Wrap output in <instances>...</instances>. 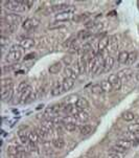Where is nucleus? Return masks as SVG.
Returning <instances> with one entry per match:
<instances>
[{
  "label": "nucleus",
  "instance_id": "37998d69",
  "mask_svg": "<svg viewBox=\"0 0 139 158\" xmlns=\"http://www.w3.org/2000/svg\"><path fill=\"white\" fill-rule=\"evenodd\" d=\"M64 127H65V129L67 130L68 132H73L76 130V123H66V125H64Z\"/></svg>",
  "mask_w": 139,
  "mask_h": 158
},
{
  "label": "nucleus",
  "instance_id": "5701e85b",
  "mask_svg": "<svg viewBox=\"0 0 139 158\" xmlns=\"http://www.w3.org/2000/svg\"><path fill=\"white\" fill-rule=\"evenodd\" d=\"M18 137H19L20 141H21L22 145H27V143H29V139H28V135L25 131H22V130H20L19 132H18Z\"/></svg>",
  "mask_w": 139,
  "mask_h": 158
},
{
  "label": "nucleus",
  "instance_id": "412c9836",
  "mask_svg": "<svg viewBox=\"0 0 139 158\" xmlns=\"http://www.w3.org/2000/svg\"><path fill=\"white\" fill-rule=\"evenodd\" d=\"M128 59H129V52L126 51V50H122L118 54V63L119 64H127Z\"/></svg>",
  "mask_w": 139,
  "mask_h": 158
},
{
  "label": "nucleus",
  "instance_id": "1a4fd4ad",
  "mask_svg": "<svg viewBox=\"0 0 139 158\" xmlns=\"http://www.w3.org/2000/svg\"><path fill=\"white\" fill-rule=\"evenodd\" d=\"M63 110L65 112H67L68 114H70V115H73L74 117L79 115V113L81 112V110L77 108L76 104H73V105H66V106L64 107Z\"/></svg>",
  "mask_w": 139,
  "mask_h": 158
},
{
  "label": "nucleus",
  "instance_id": "473e14b6",
  "mask_svg": "<svg viewBox=\"0 0 139 158\" xmlns=\"http://www.w3.org/2000/svg\"><path fill=\"white\" fill-rule=\"evenodd\" d=\"M67 24H65V22H54V23H51L48 26V29H59V28H63L65 27Z\"/></svg>",
  "mask_w": 139,
  "mask_h": 158
},
{
  "label": "nucleus",
  "instance_id": "393cba45",
  "mask_svg": "<svg viewBox=\"0 0 139 158\" xmlns=\"http://www.w3.org/2000/svg\"><path fill=\"white\" fill-rule=\"evenodd\" d=\"M102 85V90H104V92H111V91H113V86L111 85V83L108 81V80H105V81H102L101 83Z\"/></svg>",
  "mask_w": 139,
  "mask_h": 158
},
{
  "label": "nucleus",
  "instance_id": "b1692460",
  "mask_svg": "<svg viewBox=\"0 0 139 158\" xmlns=\"http://www.w3.org/2000/svg\"><path fill=\"white\" fill-rule=\"evenodd\" d=\"M28 139L29 141H31V143H38L39 140H40V136H39V134L37 133V131H29L28 133Z\"/></svg>",
  "mask_w": 139,
  "mask_h": 158
},
{
  "label": "nucleus",
  "instance_id": "cd10ccee",
  "mask_svg": "<svg viewBox=\"0 0 139 158\" xmlns=\"http://www.w3.org/2000/svg\"><path fill=\"white\" fill-rule=\"evenodd\" d=\"M121 117L122 120H126V122H133V120H135V114L131 111H126L122 113Z\"/></svg>",
  "mask_w": 139,
  "mask_h": 158
},
{
  "label": "nucleus",
  "instance_id": "20e7f679",
  "mask_svg": "<svg viewBox=\"0 0 139 158\" xmlns=\"http://www.w3.org/2000/svg\"><path fill=\"white\" fill-rule=\"evenodd\" d=\"M39 24H40V20H39L37 17L28 18V19L25 20V22L22 25V27H23L24 31H31V29H35L36 27H38Z\"/></svg>",
  "mask_w": 139,
  "mask_h": 158
},
{
  "label": "nucleus",
  "instance_id": "2f4dec72",
  "mask_svg": "<svg viewBox=\"0 0 139 158\" xmlns=\"http://www.w3.org/2000/svg\"><path fill=\"white\" fill-rule=\"evenodd\" d=\"M61 92H63L62 88H61L60 84H57V85L54 86L53 88L51 89V91H50V94L52 95V97H58V95L60 94Z\"/></svg>",
  "mask_w": 139,
  "mask_h": 158
},
{
  "label": "nucleus",
  "instance_id": "79ce46f5",
  "mask_svg": "<svg viewBox=\"0 0 139 158\" xmlns=\"http://www.w3.org/2000/svg\"><path fill=\"white\" fill-rule=\"evenodd\" d=\"M13 80L11 79H4L2 81V88H8V87H13Z\"/></svg>",
  "mask_w": 139,
  "mask_h": 158
},
{
  "label": "nucleus",
  "instance_id": "4c0bfd02",
  "mask_svg": "<svg viewBox=\"0 0 139 158\" xmlns=\"http://www.w3.org/2000/svg\"><path fill=\"white\" fill-rule=\"evenodd\" d=\"M129 130H130V132H131V133H134L135 135L139 136V125H138V123L129 126Z\"/></svg>",
  "mask_w": 139,
  "mask_h": 158
},
{
  "label": "nucleus",
  "instance_id": "ddd939ff",
  "mask_svg": "<svg viewBox=\"0 0 139 158\" xmlns=\"http://www.w3.org/2000/svg\"><path fill=\"white\" fill-rule=\"evenodd\" d=\"M74 86V80L72 79H68V77H65L62 82V90L63 92L65 91H69L73 88Z\"/></svg>",
  "mask_w": 139,
  "mask_h": 158
},
{
  "label": "nucleus",
  "instance_id": "a19ab883",
  "mask_svg": "<svg viewBox=\"0 0 139 158\" xmlns=\"http://www.w3.org/2000/svg\"><path fill=\"white\" fill-rule=\"evenodd\" d=\"M26 148H27V150H28L29 152H37V150H38L37 143H31V141H29V143H27V145H26Z\"/></svg>",
  "mask_w": 139,
  "mask_h": 158
},
{
  "label": "nucleus",
  "instance_id": "09e8293b",
  "mask_svg": "<svg viewBox=\"0 0 139 158\" xmlns=\"http://www.w3.org/2000/svg\"><path fill=\"white\" fill-rule=\"evenodd\" d=\"M25 6L28 8V10H31V8L34 6V1H28V0H26V1H25Z\"/></svg>",
  "mask_w": 139,
  "mask_h": 158
},
{
  "label": "nucleus",
  "instance_id": "4468645a",
  "mask_svg": "<svg viewBox=\"0 0 139 158\" xmlns=\"http://www.w3.org/2000/svg\"><path fill=\"white\" fill-rule=\"evenodd\" d=\"M110 39H111V37H109V36H104L102 38H101V40H99V51H102V50H105L108 47V45H109V43H110Z\"/></svg>",
  "mask_w": 139,
  "mask_h": 158
},
{
  "label": "nucleus",
  "instance_id": "7ed1b4c3",
  "mask_svg": "<svg viewBox=\"0 0 139 158\" xmlns=\"http://www.w3.org/2000/svg\"><path fill=\"white\" fill-rule=\"evenodd\" d=\"M5 8L12 12H23L25 10V1H6Z\"/></svg>",
  "mask_w": 139,
  "mask_h": 158
},
{
  "label": "nucleus",
  "instance_id": "aec40b11",
  "mask_svg": "<svg viewBox=\"0 0 139 158\" xmlns=\"http://www.w3.org/2000/svg\"><path fill=\"white\" fill-rule=\"evenodd\" d=\"M117 75L119 77V79L121 80V81H124V80L128 81V80L132 77V71L130 69H124V70H120V71L117 73Z\"/></svg>",
  "mask_w": 139,
  "mask_h": 158
},
{
  "label": "nucleus",
  "instance_id": "72a5a7b5",
  "mask_svg": "<svg viewBox=\"0 0 139 158\" xmlns=\"http://www.w3.org/2000/svg\"><path fill=\"white\" fill-rule=\"evenodd\" d=\"M77 120H79V122L86 123L89 120V114L85 111H81L79 113V115H77Z\"/></svg>",
  "mask_w": 139,
  "mask_h": 158
},
{
  "label": "nucleus",
  "instance_id": "4be33fe9",
  "mask_svg": "<svg viewBox=\"0 0 139 158\" xmlns=\"http://www.w3.org/2000/svg\"><path fill=\"white\" fill-rule=\"evenodd\" d=\"M37 133L39 134V136H40V138H42V139H46L47 137H48V135H49V131L46 129V128L43 127V126L41 125L40 127H39L38 129H37Z\"/></svg>",
  "mask_w": 139,
  "mask_h": 158
},
{
  "label": "nucleus",
  "instance_id": "a18cd8bd",
  "mask_svg": "<svg viewBox=\"0 0 139 158\" xmlns=\"http://www.w3.org/2000/svg\"><path fill=\"white\" fill-rule=\"evenodd\" d=\"M8 43H10V39H8V37L2 35V37H1V46L5 47L6 45H8Z\"/></svg>",
  "mask_w": 139,
  "mask_h": 158
},
{
  "label": "nucleus",
  "instance_id": "c9c22d12",
  "mask_svg": "<svg viewBox=\"0 0 139 158\" xmlns=\"http://www.w3.org/2000/svg\"><path fill=\"white\" fill-rule=\"evenodd\" d=\"M18 152H20V151H19V149H18L17 146H10L8 148V153L12 157L15 156L16 154H18Z\"/></svg>",
  "mask_w": 139,
  "mask_h": 158
},
{
  "label": "nucleus",
  "instance_id": "bb28decb",
  "mask_svg": "<svg viewBox=\"0 0 139 158\" xmlns=\"http://www.w3.org/2000/svg\"><path fill=\"white\" fill-rule=\"evenodd\" d=\"M92 126L90 125H83L79 127V133L82 135H89L92 132Z\"/></svg>",
  "mask_w": 139,
  "mask_h": 158
},
{
  "label": "nucleus",
  "instance_id": "49530a36",
  "mask_svg": "<svg viewBox=\"0 0 139 158\" xmlns=\"http://www.w3.org/2000/svg\"><path fill=\"white\" fill-rule=\"evenodd\" d=\"M73 39H69V40H67L66 42H64L63 43V47L64 48H67V49H70V47H71V45H72V43H73Z\"/></svg>",
  "mask_w": 139,
  "mask_h": 158
},
{
  "label": "nucleus",
  "instance_id": "f3484780",
  "mask_svg": "<svg viewBox=\"0 0 139 158\" xmlns=\"http://www.w3.org/2000/svg\"><path fill=\"white\" fill-rule=\"evenodd\" d=\"M77 63H79V69H81L82 73H85L87 71V67H88V62L86 61V59L84 58V54H82L79 59H77Z\"/></svg>",
  "mask_w": 139,
  "mask_h": 158
},
{
  "label": "nucleus",
  "instance_id": "f257e3e1",
  "mask_svg": "<svg viewBox=\"0 0 139 158\" xmlns=\"http://www.w3.org/2000/svg\"><path fill=\"white\" fill-rule=\"evenodd\" d=\"M104 66H105V59L102 58V54H97L93 60V67L91 74H99L101 72H104Z\"/></svg>",
  "mask_w": 139,
  "mask_h": 158
},
{
  "label": "nucleus",
  "instance_id": "6ab92c4d",
  "mask_svg": "<svg viewBox=\"0 0 139 158\" xmlns=\"http://www.w3.org/2000/svg\"><path fill=\"white\" fill-rule=\"evenodd\" d=\"M51 145L53 146L56 149H59V150H61V149H63L64 146H65V140H64L63 138H61V137H57V138L52 139Z\"/></svg>",
  "mask_w": 139,
  "mask_h": 158
},
{
  "label": "nucleus",
  "instance_id": "c85d7f7f",
  "mask_svg": "<svg viewBox=\"0 0 139 158\" xmlns=\"http://www.w3.org/2000/svg\"><path fill=\"white\" fill-rule=\"evenodd\" d=\"M64 74H65V77H68V79L76 80L77 77V75L73 72V70L69 67H66L65 69H64Z\"/></svg>",
  "mask_w": 139,
  "mask_h": 158
},
{
  "label": "nucleus",
  "instance_id": "f704fd0d",
  "mask_svg": "<svg viewBox=\"0 0 139 158\" xmlns=\"http://www.w3.org/2000/svg\"><path fill=\"white\" fill-rule=\"evenodd\" d=\"M79 97L77 95H69L68 97H66V103H67V105H73V104H76V102L79 100Z\"/></svg>",
  "mask_w": 139,
  "mask_h": 158
},
{
  "label": "nucleus",
  "instance_id": "864d4df0",
  "mask_svg": "<svg viewBox=\"0 0 139 158\" xmlns=\"http://www.w3.org/2000/svg\"><path fill=\"white\" fill-rule=\"evenodd\" d=\"M136 123H138V125H139V118H137V120H136Z\"/></svg>",
  "mask_w": 139,
  "mask_h": 158
},
{
  "label": "nucleus",
  "instance_id": "de8ad7c7",
  "mask_svg": "<svg viewBox=\"0 0 139 158\" xmlns=\"http://www.w3.org/2000/svg\"><path fill=\"white\" fill-rule=\"evenodd\" d=\"M108 158H120L118 153H114V152H111L108 154Z\"/></svg>",
  "mask_w": 139,
  "mask_h": 158
},
{
  "label": "nucleus",
  "instance_id": "c756f323",
  "mask_svg": "<svg viewBox=\"0 0 139 158\" xmlns=\"http://www.w3.org/2000/svg\"><path fill=\"white\" fill-rule=\"evenodd\" d=\"M29 85H28V83H27L26 81H22L21 83L19 84V86H18V89H17V93H18V95H21L22 93L24 92V90H25V89L27 88V87H28Z\"/></svg>",
  "mask_w": 139,
  "mask_h": 158
},
{
  "label": "nucleus",
  "instance_id": "e433bc0d",
  "mask_svg": "<svg viewBox=\"0 0 139 158\" xmlns=\"http://www.w3.org/2000/svg\"><path fill=\"white\" fill-rule=\"evenodd\" d=\"M53 120H45L44 122L42 123V126L43 127H45L47 130H48L49 132L52 130V128H53Z\"/></svg>",
  "mask_w": 139,
  "mask_h": 158
},
{
  "label": "nucleus",
  "instance_id": "3c124183",
  "mask_svg": "<svg viewBox=\"0 0 139 158\" xmlns=\"http://www.w3.org/2000/svg\"><path fill=\"white\" fill-rule=\"evenodd\" d=\"M31 57H35V54H28V56H26L25 60H29V59H31Z\"/></svg>",
  "mask_w": 139,
  "mask_h": 158
},
{
  "label": "nucleus",
  "instance_id": "a211bd4d",
  "mask_svg": "<svg viewBox=\"0 0 139 158\" xmlns=\"http://www.w3.org/2000/svg\"><path fill=\"white\" fill-rule=\"evenodd\" d=\"M116 145L121 146V148L124 149V150H129V149L132 146V141L128 138H121V139H119V140H117V143H116Z\"/></svg>",
  "mask_w": 139,
  "mask_h": 158
},
{
  "label": "nucleus",
  "instance_id": "a878e982",
  "mask_svg": "<svg viewBox=\"0 0 139 158\" xmlns=\"http://www.w3.org/2000/svg\"><path fill=\"white\" fill-rule=\"evenodd\" d=\"M137 58H138L137 51H131V52H129V59H128L127 65H129V66L133 65V64L136 62V60H137Z\"/></svg>",
  "mask_w": 139,
  "mask_h": 158
},
{
  "label": "nucleus",
  "instance_id": "8fccbe9b",
  "mask_svg": "<svg viewBox=\"0 0 139 158\" xmlns=\"http://www.w3.org/2000/svg\"><path fill=\"white\" fill-rule=\"evenodd\" d=\"M13 158H24V153L22 152V151H20V152H18V154H16Z\"/></svg>",
  "mask_w": 139,
  "mask_h": 158
},
{
  "label": "nucleus",
  "instance_id": "58836bf2",
  "mask_svg": "<svg viewBox=\"0 0 139 158\" xmlns=\"http://www.w3.org/2000/svg\"><path fill=\"white\" fill-rule=\"evenodd\" d=\"M62 62L65 64L66 66H70V65L73 64V58H72L71 56H65L62 59Z\"/></svg>",
  "mask_w": 139,
  "mask_h": 158
},
{
  "label": "nucleus",
  "instance_id": "423d86ee",
  "mask_svg": "<svg viewBox=\"0 0 139 158\" xmlns=\"http://www.w3.org/2000/svg\"><path fill=\"white\" fill-rule=\"evenodd\" d=\"M22 58V52L20 50H10L6 56V61L8 62H18Z\"/></svg>",
  "mask_w": 139,
  "mask_h": 158
},
{
  "label": "nucleus",
  "instance_id": "9d476101",
  "mask_svg": "<svg viewBox=\"0 0 139 158\" xmlns=\"http://www.w3.org/2000/svg\"><path fill=\"white\" fill-rule=\"evenodd\" d=\"M31 93H33V89H31V86L29 85L27 88L24 90V92L22 93L21 95L19 97V104H24V103H27V100H28L29 97L31 95Z\"/></svg>",
  "mask_w": 139,
  "mask_h": 158
},
{
  "label": "nucleus",
  "instance_id": "c03bdc74",
  "mask_svg": "<svg viewBox=\"0 0 139 158\" xmlns=\"http://www.w3.org/2000/svg\"><path fill=\"white\" fill-rule=\"evenodd\" d=\"M72 70H73V72L76 73V75H79V74H81V69H79V63H77V61L76 62V63H73L72 64V68H71Z\"/></svg>",
  "mask_w": 139,
  "mask_h": 158
},
{
  "label": "nucleus",
  "instance_id": "f03ea898",
  "mask_svg": "<svg viewBox=\"0 0 139 158\" xmlns=\"http://www.w3.org/2000/svg\"><path fill=\"white\" fill-rule=\"evenodd\" d=\"M3 21L8 25H13V26H17L22 22V17L16 13H8L4 16Z\"/></svg>",
  "mask_w": 139,
  "mask_h": 158
},
{
  "label": "nucleus",
  "instance_id": "dca6fc26",
  "mask_svg": "<svg viewBox=\"0 0 139 158\" xmlns=\"http://www.w3.org/2000/svg\"><path fill=\"white\" fill-rule=\"evenodd\" d=\"M76 105L77 108L81 110V111H85L86 109L89 108V102L86 100L85 97H79Z\"/></svg>",
  "mask_w": 139,
  "mask_h": 158
},
{
  "label": "nucleus",
  "instance_id": "2eb2a0df",
  "mask_svg": "<svg viewBox=\"0 0 139 158\" xmlns=\"http://www.w3.org/2000/svg\"><path fill=\"white\" fill-rule=\"evenodd\" d=\"M62 70V62H56L52 65L49 66L48 71L50 74H57Z\"/></svg>",
  "mask_w": 139,
  "mask_h": 158
},
{
  "label": "nucleus",
  "instance_id": "9b49d317",
  "mask_svg": "<svg viewBox=\"0 0 139 158\" xmlns=\"http://www.w3.org/2000/svg\"><path fill=\"white\" fill-rule=\"evenodd\" d=\"M35 40L33 38H24L20 41V47L23 49H29L35 45Z\"/></svg>",
  "mask_w": 139,
  "mask_h": 158
},
{
  "label": "nucleus",
  "instance_id": "603ef678",
  "mask_svg": "<svg viewBox=\"0 0 139 158\" xmlns=\"http://www.w3.org/2000/svg\"><path fill=\"white\" fill-rule=\"evenodd\" d=\"M135 79L139 82V71H137V72L135 73Z\"/></svg>",
  "mask_w": 139,
  "mask_h": 158
},
{
  "label": "nucleus",
  "instance_id": "6e6552de",
  "mask_svg": "<svg viewBox=\"0 0 139 158\" xmlns=\"http://www.w3.org/2000/svg\"><path fill=\"white\" fill-rule=\"evenodd\" d=\"M72 12V10H68L66 12H62V13H59L56 15L54 19H56L57 22H66L69 20L70 18V13Z\"/></svg>",
  "mask_w": 139,
  "mask_h": 158
},
{
  "label": "nucleus",
  "instance_id": "0eeeda50",
  "mask_svg": "<svg viewBox=\"0 0 139 158\" xmlns=\"http://www.w3.org/2000/svg\"><path fill=\"white\" fill-rule=\"evenodd\" d=\"M107 50H108V52H110V54H114V52L117 51L118 49V39L116 38L115 36L111 37L110 39V43H109L108 47H107Z\"/></svg>",
  "mask_w": 139,
  "mask_h": 158
},
{
  "label": "nucleus",
  "instance_id": "7c9ffc66",
  "mask_svg": "<svg viewBox=\"0 0 139 158\" xmlns=\"http://www.w3.org/2000/svg\"><path fill=\"white\" fill-rule=\"evenodd\" d=\"M90 90H91V92L94 93V94H101V93L104 92V90H102L101 84H96V85H93L90 88Z\"/></svg>",
  "mask_w": 139,
  "mask_h": 158
},
{
  "label": "nucleus",
  "instance_id": "39448f33",
  "mask_svg": "<svg viewBox=\"0 0 139 158\" xmlns=\"http://www.w3.org/2000/svg\"><path fill=\"white\" fill-rule=\"evenodd\" d=\"M108 81L110 82L111 85L113 86L114 90H116V91L120 90V88H121V85H122V81L119 79V77H118L116 73H112V74L109 75Z\"/></svg>",
  "mask_w": 139,
  "mask_h": 158
},
{
  "label": "nucleus",
  "instance_id": "f8f14e48",
  "mask_svg": "<svg viewBox=\"0 0 139 158\" xmlns=\"http://www.w3.org/2000/svg\"><path fill=\"white\" fill-rule=\"evenodd\" d=\"M114 63H115V59L112 56H108L105 59V66H104V72L107 73L109 72L113 68Z\"/></svg>",
  "mask_w": 139,
  "mask_h": 158
},
{
  "label": "nucleus",
  "instance_id": "ea45409f",
  "mask_svg": "<svg viewBox=\"0 0 139 158\" xmlns=\"http://www.w3.org/2000/svg\"><path fill=\"white\" fill-rule=\"evenodd\" d=\"M127 150H124V149H122L121 146L115 145L113 146L112 148H111V152H114V153H118V154H122V153H124Z\"/></svg>",
  "mask_w": 139,
  "mask_h": 158
}]
</instances>
